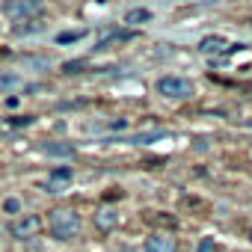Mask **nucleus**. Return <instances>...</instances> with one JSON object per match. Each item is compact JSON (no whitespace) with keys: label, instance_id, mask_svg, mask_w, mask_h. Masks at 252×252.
Masks as SVG:
<instances>
[{"label":"nucleus","instance_id":"39448f33","mask_svg":"<svg viewBox=\"0 0 252 252\" xmlns=\"http://www.w3.org/2000/svg\"><path fill=\"white\" fill-rule=\"evenodd\" d=\"M71 178H74L71 166H60V169H51V172H48V181H45V190H48V193H63V190L71 184Z\"/></svg>","mask_w":252,"mask_h":252},{"label":"nucleus","instance_id":"6e6552de","mask_svg":"<svg viewBox=\"0 0 252 252\" xmlns=\"http://www.w3.org/2000/svg\"><path fill=\"white\" fill-rule=\"evenodd\" d=\"M95 225H98L101 231H110L113 225H119V211H113V208L98 211V214H95Z\"/></svg>","mask_w":252,"mask_h":252},{"label":"nucleus","instance_id":"1a4fd4ad","mask_svg":"<svg viewBox=\"0 0 252 252\" xmlns=\"http://www.w3.org/2000/svg\"><path fill=\"white\" fill-rule=\"evenodd\" d=\"M42 152L51 155V158H71L74 155V146L71 143H45Z\"/></svg>","mask_w":252,"mask_h":252},{"label":"nucleus","instance_id":"f8f14e48","mask_svg":"<svg viewBox=\"0 0 252 252\" xmlns=\"http://www.w3.org/2000/svg\"><path fill=\"white\" fill-rule=\"evenodd\" d=\"M74 39H80V33H63L60 36V42H74Z\"/></svg>","mask_w":252,"mask_h":252},{"label":"nucleus","instance_id":"f03ea898","mask_svg":"<svg viewBox=\"0 0 252 252\" xmlns=\"http://www.w3.org/2000/svg\"><path fill=\"white\" fill-rule=\"evenodd\" d=\"M193 89H196L193 80H190V77H181V74H166V77L158 80V92H160L163 98H175V101H181V98H190Z\"/></svg>","mask_w":252,"mask_h":252},{"label":"nucleus","instance_id":"9d476101","mask_svg":"<svg viewBox=\"0 0 252 252\" xmlns=\"http://www.w3.org/2000/svg\"><path fill=\"white\" fill-rule=\"evenodd\" d=\"M146 21H152L149 9H131L128 15H125V24H146Z\"/></svg>","mask_w":252,"mask_h":252},{"label":"nucleus","instance_id":"423d86ee","mask_svg":"<svg viewBox=\"0 0 252 252\" xmlns=\"http://www.w3.org/2000/svg\"><path fill=\"white\" fill-rule=\"evenodd\" d=\"M146 252H178V240L166 231H155L146 240Z\"/></svg>","mask_w":252,"mask_h":252},{"label":"nucleus","instance_id":"ddd939ff","mask_svg":"<svg viewBox=\"0 0 252 252\" xmlns=\"http://www.w3.org/2000/svg\"><path fill=\"white\" fill-rule=\"evenodd\" d=\"M249 234H252V231H249Z\"/></svg>","mask_w":252,"mask_h":252},{"label":"nucleus","instance_id":"9b49d317","mask_svg":"<svg viewBox=\"0 0 252 252\" xmlns=\"http://www.w3.org/2000/svg\"><path fill=\"white\" fill-rule=\"evenodd\" d=\"M3 208H6L9 214H18V211H21V205H18V199H6V205H3Z\"/></svg>","mask_w":252,"mask_h":252},{"label":"nucleus","instance_id":"0eeeda50","mask_svg":"<svg viewBox=\"0 0 252 252\" xmlns=\"http://www.w3.org/2000/svg\"><path fill=\"white\" fill-rule=\"evenodd\" d=\"M228 48H231V45H228L222 36H208V39H202V42H199V51H202V54H208V57H211V54H225Z\"/></svg>","mask_w":252,"mask_h":252},{"label":"nucleus","instance_id":"20e7f679","mask_svg":"<svg viewBox=\"0 0 252 252\" xmlns=\"http://www.w3.org/2000/svg\"><path fill=\"white\" fill-rule=\"evenodd\" d=\"M39 9H42L39 0H9V3H6V15L15 18V21H21V18H33Z\"/></svg>","mask_w":252,"mask_h":252},{"label":"nucleus","instance_id":"7ed1b4c3","mask_svg":"<svg viewBox=\"0 0 252 252\" xmlns=\"http://www.w3.org/2000/svg\"><path fill=\"white\" fill-rule=\"evenodd\" d=\"M9 231H12V237H18V240L36 237V234L42 231V220H39L36 214H24L21 220H15V222L9 225Z\"/></svg>","mask_w":252,"mask_h":252},{"label":"nucleus","instance_id":"f257e3e1","mask_svg":"<svg viewBox=\"0 0 252 252\" xmlns=\"http://www.w3.org/2000/svg\"><path fill=\"white\" fill-rule=\"evenodd\" d=\"M48 228L57 240H74L80 234V214L74 208H57L48 214Z\"/></svg>","mask_w":252,"mask_h":252}]
</instances>
